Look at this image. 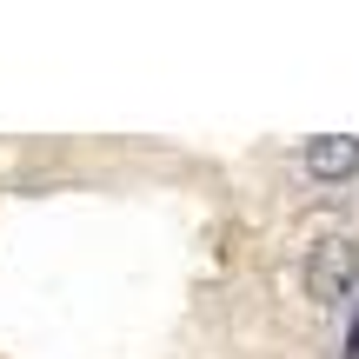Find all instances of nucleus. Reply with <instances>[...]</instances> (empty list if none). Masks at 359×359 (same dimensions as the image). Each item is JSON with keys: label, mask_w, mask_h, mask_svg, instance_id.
Returning <instances> with one entry per match:
<instances>
[{"label": "nucleus", "mask_w": 359, "mask_h": 359, "mask_svg": "<svg viewBox=\"0 0 359 359\" xmlns=\"http://www.w3.org/2000/svg\"><path fill=\"white\" fill-rule=\"evenodd\" d=\"M359 280V240H320L306 259V293L320 299V306H333V299H346Z\"/></svg>", "instance_id": "f257e3e1"}, {"label": "nucleus", "mask_w": 359, "mask_h": 359, "mask_svg": "<svg viewBox=\"0 0 359 359\" xmlns=\"http://www.w3.org/2000/svg\"><path fill=\"white\" fill-rule=\"evenodd\" d=\"M306 173L313 180H353L359 173V140L353 133H320V140H306Z\"/></svg>", "instance_id": "f03ea898"}]
</instances>
